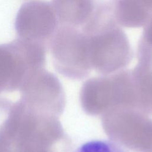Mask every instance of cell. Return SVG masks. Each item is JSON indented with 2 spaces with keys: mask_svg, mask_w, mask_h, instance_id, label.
Returning a JSON list of instances; mask_svg holds the SVG:
<instances>
[{
  "mask_svg": "<svg viewBox=\"0 0 152 152\" xmlns=\"http://www.w3.org/2000/svg\"><path fill=\"white\" fill-rule=\"evenodd\" d=\"M46 46L19 38L0 45V93L19 91L30 75L45 68Z\"/></svg>",
  "mask_w": 152,
  "mask_h": 152,
  "instance_id": "obj_3",
  "label": "cell"
},
{
  "mask_svg": "<svg viewBox=\"0 0 152 152\" xmlns=\"http://www.w3.org/2000/svg\"><path fill=\"white\" fill-rule=\"evenodd\" d=\"M48 46L53 66L61 74L79 78L90 72L87 35L80 28L59 25Z\"/></svg>",
  "mask_w": 152,
  "mask_h": 152,
  "instance_id": "obj_4",
  "label": "cell"
},
{
  "mask_svg": "<svg viewBox=\"0 0 152 152\" xmlns=\"http://www.w3.org/2000/svg\"><path fill=\"white\" fill-rule=\"evenodd\" d=\"M74 152H125L116 142L106 140H94L87 141Z\"/></svg>",
  "mask_w": 152,
  "mask_h": 152,
  "instance_id": "obj_8",
  "label": "cell"
},
{
  "mask_svg": "<svg viewBox=\"0 0 152 152\" xmlns=\"http://www.w3.org/2000/svg\"><path fill=\"white\" fill-rule=\"evenodd\" d=\"M148 20L152 17V0H128Z\"/></svg>",
  "mask_w": 152,
  "mask_h": 152,
  "instance_id": "obj_9",
  "label": "cell"
},
{
  "mask_svg": "<svg viewBox=\"0 0 152 152\" xmlns=\"http://www.w3.org/2000/svg\"><path fill=\"white\" fill-rule=\"evenodd\" d=\"M19 91L20 100L28 105L56 115L63 110L65 97L61 85L45 68L28 77Z\"/></svg>",
  "mask_w": 152,
  "mask_h": 152,
  "instance_id": "obj_6",
  "label": "cell"
},
{
  "mask_svg": "<svg viewBox=\"0 0 152 152\" xmlns=\"http://www.w3.org/2000/svg\"><path fill=\"white\" fill-rule=\"evenodd\" d=\"M51 5L59 25L81 28L93 17L94 0H52Z\"/></svg>",
  "mask_w": 152,
  "mask_h": 152,
  "instance_id": "obj_7",
  "label": "cell"
},
{
  "mask_svg": "<svg viewBox=\"0 0 152 152\" xmlns=\"http://www.w3.org/2000/svg\"><path fill=\"white\" fill-rule=\"evenodd\" d=\"M58 26L51 4L40 0L24 3L17 14L14 23L19 39L46 45Z\"/></svg>",
  "mask_w": 152,
  "mask_h": 152,
  "instance_id": "obj_5",
  "label": "cell"
},
{
  "mask_svg": "<svg viewBox=\"0 0 152 152\" xmlns=\"http://www.w3.org/2000/svg\"><path fill=\"white\" fill-rule=\"evenodd\" d=\"M7 101L0 112V152H69L58 115Z\"/></svg>",
  "mask_w": 152,
  "mask_h": 152,
  "instance_id": "obj_1",
  "label": "cell"
},
{
  "mask_svg": "<svg viewBox=\"0 0 152 152\" xmlns=\"http://www.w3.org/2000/svg\"><path fill=\"white\" fill-rule=\"evenodd\" d=\"M81 30L87 35L91 69L107 74L122 68L131 60L128 37L115 18L96 20Z\"/></svg>",
  "mask_w": 152,
  "mask_h": 152,
  "instance_id": "obj_2",
  "label": "cell"
},
{
  "mask_svg": "<svg viewBox=\"0 0 152 152\" xmlns=\"http://www.w3.org/2000/svg\"><path fill=\"white\" fill-rule=\"evenodd\" d=\"M117 0H94L96 7L109 8L113 10L114 5Z\"/></svg>",
  "mask_w": 152,
  "mask_h": 152,
  "instance_id": "obj_10",
  "label": "cell"
}]
</instances>
